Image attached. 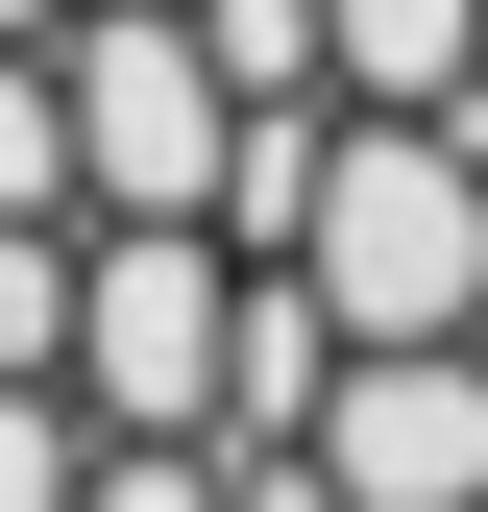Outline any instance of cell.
<instances>
[{
	"mask_svg": "<svg viewBox=\"0 0 488 512\" xmlns=\"http://www.w3.org/2000/svg\"><path fill=\"white\" fill-rule=\"evenodd\" d=\"M293 269H318L342 342H488V171H464V122H342Z\"/></svg>",
	"mask_w": 488,
	"mask_h": 512,
	"instance_id": "obj_1",
	"label": "cell"
},
{
	"mask_svg": "<svg viewBox=\"0 0 488 512\" xmlns=\"http://www.w3.org/2000/svg\"><path fill=\"white\" fill-rule=\"evenodd\" d=\"M220 342H244L220 220H74V415L98 439H220Z\"/></svg>",
	"mask_w": 488,
	"mask_h": 512,
	"instance_id": "obj_2",
	"label": "cell"
},
{
	"mask_svg": "<svg viewBox=\"0 0 488 512\" xmlns=\"http://www.w3.org/2000/svg\"><path fill=\"white\" fill-rule=\"evenodd\" d=\"M74 220H220V147H244V98H220V49H196V0H74Z\"/></svg>",
	"mask_w": 488,
	"mask_h": 512,
	"instance_id": "obj_3",
	"label": "cell"
},
{
	"mask_svg": "<svg viewBox=\"0 0 488 512\" xmlns=\"http://www.w3.org/2000/svg\"><path fill=\"white\" fill-rule=\"evenodd\" d=\"M318 464H342V512H488V342H366Z\"/></svg>",
	"mask_w": 488,
	"mask_h": 512,
	"instance_id": "obj_4",
	"label": "cell"
},
{
	"mask_svg": "<svg viewBox=\"0 0 488 512\" xmlns=\"http://www.w3.org/2000/svg\"><path fill=\"white\" fill-rule=\"evenodd\" d=\"M342 25V122H464L488 74V0H318Z\"/></svg>",
	"mask_w": 488,
	"mask_h": 512,
	"instance_id": "obj_5",
	"label": "cell"
},
{
	"mask_svg": "<svg viewBox=\"0 0 488 512\" xmlns=\"http://www.w3.org/2000/svg\"><path fill=\"white\" fill-rule=\"evenodd\" d=\"M0 391H74V220H0Z\"/></svg>",
	"mask_w": 488,
	"mask_h": 512,
	"instance_id": "obj_6",
	"label": "cell"
},
{
	"mask_svg": "<svg viewBox=\"0 0 488 512\" xmlns=\"http://www.w3.org/2000/svg\"><path fill=\"white\" fill-rule=\"evenodd\" d=\"M196 49H220V98H342V25H318V0H196Z\"/></svg>",
	"mask_w": 488,
	"mask_h": 512,
	"instance_id": "obj_7",
	"label": "cell"
},
{
	"mask_svg": "<svg viewBox=\"0 0 488 512\" xmlns=\"http://www.w3.org/2000/svg\"><path fill=\"white\" fill-rule=\"evenodd\" d=\"M0 220H74V74L0 49Z\"/></svg>",
	"mask_w": 488,
	"mask_h": 512,
	"instance_id": "obj_8",
	"label": "cell"
},
{
	"mask_svg": "<svg viewBox=\"0 0 488 512\" xmlns=\"http://www.w3.org/2000/svg\"><path fill=\"white\" fill-rule=\"evenodd\" d=\"M98 488V415L74 391H0V512H74Z\"/></svg>",
	"mask_w": 488,
	"mask_h": 512,
	"instance_id": "obj_9",
	"label": "cell"
},
{
	"mask_svg": "<svg viewBox=\"0 0 488 512\" xmlns=\"http://www.w3.org/2000/svg\"><path fill=\"white\" fill-rule=\"evenodd\" d=\"M74 512H220V439H98Z\"/></svg>",
	"mask_w": 488,
	"mask_h": 512,
	"instance_id": "obj_10",
	"label": "cell"
},
{
	"mask_svg": "<svg viewBox=\"0 0 488 512\" xmlns=\"http://www.w3.org/2000/svg\"><path fill=\"white\" fill-rule=\"evenodd\" d=\"M0 49H74V0H0Z\"/></svg>",
	"mask_w": 488,
	"mask_h": 512,
	"instance_id": "obj_11",
	"label": "cell"
}]
</instances>
